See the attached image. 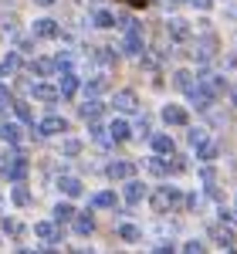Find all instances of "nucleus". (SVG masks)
I'll list each match as a JSON object with an SVG mask.
<instances>
[{
	"mask_svg": "<svg viewBox=\"0 0 237 254\" xmlns=\"http://www.w3.org/2000/svg\"><path fill=\"white\" fill-rule=\"evenodd\" d=\"M179 200H183V193H179L177 187H159L156 193H153V207H156L159 214H166V210L179 207Z\"/></svg>",
	"mask_w": 237,
	"mask_h": 254,
	"instance_id": "nucleus-1",
	"label": "nucleus"
},
{
	"mask_svg": "<svg viewBox=\"0 0 237 254\" xmlns=\"http://www.w3.org/2000/svg\"><path fill=\"white\" fill-rule=\"evenodd\" d=\"M3 176H7V180H14V183H20V180L27 176V159L20 156V153L3 156Z\"/></svg>",
	"mask_w": 237,
	"mask_h": 254,
	"instance_id": "nucleus-2",
	"label": "nucleus"
},
{
	"mask_svg": "<svg viewBox=\"0 0 237 254\" xmlns=\"http://www.w3.org/2000/svg\"><path fill=\"white\" fill-rule=\"evenodd\" d=\"M186 95H190V102H193L197 109H210V102H214V92H210L207 85H193Z\"/></svg>",
	"mask_w": 237,
	"mask_h": 254,
	"instance_id": "nucleus-3",
	"label": "nucleus"
},
{
	"mask_svg": "<svg viewBox=\"0 0 237 254\" xmlns=\"http://www.w3.org/2000/svg\"><path fill=\"white\" fill-rule=\"evenodd\" d=\"M112 105H116L118 112H136L139 109V98H136V92H116V98H112Z\"/></svg>",
	"mask_w": 237,
	"mask_h": 254,
	"instance_id": "nucleus-4",
	"label": "nucleus"
},
{
	"mask_svg": "<svg viewBox=\"0 0 237 254\" xmlns=\"http://www.w3.org/2000/svg\"><path fill=\"white\" fill-rule=\"evenodd\" d=\"M64 129H68V122H64V119L61 116H48L44 119V122H41V136H58V132H64Z\"/></svg>",
	"mask_w": 237,
	"mask_h": 254,
	"instance_id": "nucleus-5",
	"label": "nucleus"
},
{
	"mask_svg": "<svg viewBox=\"0 0 237 254\" xmlns=\"http://www.w3.org/2000/svg\"><path fill=\"white\" fill-rule=\"evenodd\" d=\"M102 112H105V105H102V102H95V98H88V102L81 105V119H85V122H92V126L102 119Z\"/></svg>",
	"mask_w": 237,
	"mask_h": 254,
	"instance_id": "nucleus-6",
	"label": "nucleus"
},
{
	"mask_svg": "<svg viewBox=\"0 0 237 254\" xmlns=\"http://www.w3.org/2000/svg\"><path fill=\"white\" fill-rule=\"evenodd\" d=\"M163 122H166V126H186V109L166 105V109H163Z\"/></svg>",
	"mask_w": 237,
	"mask_h": 254,
	"instance_id": "nucleus-7",
	"label": "nucleus"
},
{
	"mask_svg": "<svg viewBox=\"0 0 237 254\" xmlns=\"http://www.w3.org/2000/svg\"><path fill=\"white\" fill-rule=\"evenodd\" d=\"M132 173H136V166L125 163V159H116V163L109 166V176H112V180H132Z\"/></svg>",
	"mask_w": 237,
	"mask_h": 254,
	"instance_id": "nucleus-8",
	"label": "nucleus"
},
{
	"mask_svg": "<svg viewBox=\"0 0 237 254\" xmlns=\"http://www.w3.org/2000/svg\"><path fill=\"white\" fill-rule=\"evenodd\" d=\"M166 34H170L173 41H186V38H190V27H186V20L173 17L170 24H166Z\"/></svg>",
	"mask_w": 237,
	"mask_h": 254,
	"instance_id": "nucleus-9",
	"label": "nucleus"
},
{
	"mask_svg": "<svg viewBox=\"0 0 237 254\" xmlns=\"http://www.w3.org/2000/svg\"><path fill=\"white\" fill-rule=\"evenodd\" d=\"M58 88H55V85H48V81H38V85H34V98H38V102H58Z\"/></svg>",
	"mask_w": 237,
	"mask_h": 254,
	"instance_id": "nucleus-10",
	"label": "nucleus"
},
{
	"mask_svg": "<svg viewBox=\"0 0 237 254\" xmlns=\"http://www.w3.org/2000/svg\"><path fill=\"white\" fill-rule=\"evenodd\" d=\"M214 51H217V41L210 38V34H207V38H200V48H197V58H200V64H207V61L214 58Z\"/></svg>",
	"mask_w": 237,
	"mask_h": 254,
	"instance_id": "nucleus-11",
	"label": "nucleus"
},
{
	"mask_svg": "<svg viewBox=\"0 0 237 254\" xmlns=\"http://www.w3.org/2000/svg\"><path fill=\"white\" fill-rule=\"evenodd\" d=\"M34 38H58V24L55 20H34Z\"/></svg>",
	"mask_w": 237,
	"mask_h": 254,
	"instance_id": "nucleus-12",
	"label": "nucleus"
},
{
	"mask_svg": "<svg viewBox=\"0 0 237 254\" xmlns=\"http://www.w3.org/2000/svg\"><path fill=\"white\" fill-rule=\"evenodd\" d=\"M58 190L64 196H78L81 193V180H75V176H61V180H58Z\"/></svg>",
	"mask_w": 237,
	"mask_h": 254,
	"instance_id": "nucleus-13",
	"label": "nucleus"
},
{
	"mask_svg": "<svg viewBox=\"0 0 237 254\" xmlns=\"http://www.w3.org/2000/svg\"><path fill=\"white\" fill-rule=\"evenodd\" d=\"M122 51H125V55H142V38H139V31H132V34L122 38Z\"/></svg>",
	"mask_w": 237,
	"mask_h": 254,
	"instance_id": "nucleus-14",
	"label": "nucleus"
},
{
	"mask_svg": "<svg viewBox=\"0 0 237 254\" xmlns=\"http://www.w3.org/2000/svg\"><path fill=\"white\" fill-rule=\"evenodd\" d=\"M142 196H146V187H142L139 180H129V183H125V203H139Z\"/></svg>",
	"mask_w": 237,
	"mask_h": 254,
	"instance_id": "nucleus-15",
	"label": "nucleus"
},
{
	"mask_svg": "<svg viewBox=\"0 0 237 254\" xmlns=\"http://www.w3.org/2000/svg\"><path fill=\"white\" fill-rule=\"evenodd\" d=\"M34 234H38L41 241H58V237H61V231L55 227V224H48V220H41L38 227H34Z\"/></svg>",
	"mask_w": 237,
	"mask_h": 254,
	"instance_id": "nucleus-16",
	"label": "nucleus"
},
{
	"mask_svg": "<svg viewBox=\"0 0 237 254\" xmlns=\"http://www.w3.org/2000/svg\"><path fill=\"white\" fill-rule=\"evenodd\" d=\"M129 132H132V129H129V126H125L122 119H116V122L109 126V139H116V142H122V139H129Z\"/></svg>",
	"mask_w": 237,
	"mask_h": 254,
	"instance_id": "nucleus-17",
	"label": "nucleus"
},
{
	"mask_svg": "<svg viewBox=\"0 0 237 254\" xmlns=\"http://www.w3.org/2000/svg\"><path fill=\"white\" fill-rule=\"evenodd\" d=\"M61 95L68 98V95H75V92H78V78H75V75H71V71H64V75H61V88H58Z\"/></svg>",
	"mask_w": 237,
	"mask_h": 254,
	"instance_id": "nucleus-18",
	"label": "nucleus"
},
{
	"mask_svg": "<svg viewBox=\"0 0 237 254\" xmlns=\"http://www.w3.org/2000/svg\"><path fill=\"white\" fill-rule=\"evenodd\" d=\"M0 139L10 142V146H17V142H20V129H17V126H10V122H3V126H0Z\"/></svg>",
	"mask_w": 237,
	"mask_h": 254,
	"instance_id": "nucleus-19",
	"label": "nucleus"
},
{
	"mask_svg": "<svg viewBox=\"0 0 237 254\" xmlns=\"http://www.w3.org/2000/svg\"><path fill=\"white\" fill-rule=\"evenodd\" d=\"M153 149L159 156H173V139L170 136H153Z\"/></svg>",
	"mask_w": 237,
	"mask_h": 254,
	"instance_id": "nucleus-20",
	"label": "nucleus"
},
{
	"mask_svg": "<svg viewBox=\"0 0 237 254\" xmlns=\"http://www.w3.org/2000/svg\"><path fill=\"white\" fill-rule=\"evenodd\" d=\"M210 237L217 241L220 248H231V244H234V234H231L227 227H210Z\"/></svg>",
	"mask_w": 237,
	"mask_h": 254,
	"instance_id": "nucleus-21",
	"label": "nucleus"
},
{
	"mask_svg": "<svg viewBox=\"0 0 237 254\" xmlns=\"http://www.w3.org/2000/svg\"><path fill=\"white\" fill-rule=\"evenodd\" d=\"M31 68H34L38 75H51V71H58V61H55V58H38Z\"/></svg>",
	"mask_w": 237,
	"mask_h": 254,
	"instance_id": "nucleus-22",
	"label": "nucleus"
},
{
	"mask_svg": "<svg viewBox=\"0 0 237 254\" xmlns=\"http://www.w3.org/2000/svg\"><path fill=\"white\" fill-rule=\"evenodd\" d=\"M75 231H78V234H92V231H95V220H92V214H78V220H75Z\"/></svg>",
	"mask_w": 237,
	"mask_h": 254,
	"instance_id": "nucleus-23",
	"label": "nucleus"
},
{
	"mask_svg": "<svg viewBox=\"0 0 237 254\" xmlns=\"http://www.w3.org/2000/svg\"><path fill=\"white\" fill-rule=\"evenodd\" d=\"M173 85H177L179 92H190V88H193V75H190V71H177V75H173Z\"/></svg>",
	"mask_w": 237,
	"mask_h": 254,
	"instance_id": "nucleus-24",
	"label": "nucleus"
},
{
	"mask_svg": "<svg viewBox=\"0 0 237 254\" xmlns=\"http://www.w3.org/2000/svg\"><path fill=\"white\" fill-rule=\"evenodd\" d=\"M92 20H95V27H112V24H116V14H112V10H95Z\"/></svg>",
	"mask_w": 237,
	"mask_h": 254,
	"instance_id": "nucleus-25",
	"label": "nucleus"
},
{
	"mask_svg": "<svg viewBox=\"0 0 237 254\" xmlns=\"http://www.w3.org/2000/svg\"><path fill=\"white\" fill-rule=\"evenodd\" d=\"M197 156H200V159H207V163H210V159L217 156V142H214V139H207L203 146H197Z\"/></svg>",
	"mask_w": 237,
	"mask_h": 254,
	"instance_id": "nucleus-26",
	"label": "nucleus"
},
{
	"mask_svg": "<svg viewBox=\"0 0 237 254\" xmlns=\"http://www.w3.org/2000/svg\"><path fill=\"white\" fill-rule=\"evenodd\" d=\"M14 116H17L20 122H34V112H31L27 102H14Z\"/></svg>",
	"mask_w": 237,
	"mask_h": 254,
	"instance_id": "nucleus-27",
	"label": "nucleus"
},
{
	"mask_svg": "<svg viewBox=\"0 0 237 254\" xmlns=\"http://www.w3.org/2000/svg\"><path fill=\"white\" fill-rule=\"evenodd\" d=\"M118 237H122V241H139L142 231H139L136 224H122V227H118Z\"/></svg>",
	"mask_w": 237,
	"mask_h": 254,
	"instance_id": "nucleus-28",
	"label": "nucleus"
},
{
	"mask_svg": "<svg viewBox=\"0 0 237 254\" xmlns=\"http://www.w3.org/2000/svg\"><path fill=\"white\" fill-rule=\"evenodd\" d=\"M146 166H149V173H153V176H166V173H170V163H163L159 156H153Z\"/></svg>",
	"mask_w": 237,
	"mask_h": 254,
	"instance_id": "nucleus-29",
	"label": "nucleus"
},
{
	"mask_svg": "<svg viewBox=\"0 0 237 254\" xmlns=\"http://www.w3.org/2000/svg\"><path fill=\"white\" fill-rule=\"evenodd\" d=\"M20 68V58L17 55H7V58L0 61V75H10V71H17Z\"/></svg>",
	"mask_w": 237,
	"mask_h": 254,
	"instance_id": "nucleus-30",
	"label": "nucleus"
},
{
	"mask_svg": "<svg viewBox=\"0 0 237 254\" xmlns=\"http://www.w3.org/2000/svg\"><path fill=\"white\" fill-rule=\"evenodd\" d=\"M92 207H116V193H95V200H92Z\"/></svg>",
	"mask_w": 237,
	"mask_h": 254,
	"instance_id": "nucleus-31",
	"label": "nucleus"
},
{
	"mask_svg": "<svg viewBox=\"0 0 237 254\" xmlns=\"http://www.w3.org/2000/svg\"><path fill=\"white\" fill-rule=\"evenodd\" d=\"M14 203H17V207H27V203H31V193H27V187H14Z\"/></svg>",
	"mask_w": 237,
	"mask_h": 254,
	"instance_id": "nucleus-32",
	"label": "nucleus"
},
{
	"mask_svg": "<svg viewBox=\"0 0 237 254\" xmlns=\"http://www.w3.org/2000/svg\"><path fill=\"white\" fill-rule=\"evenodd\" d=\"M61 149H64V156H78V153H81V142H78V139H64V146H61Z\"/></svg>",
	"mask_w": 237,
	"mask_h": 254,
	"instance_id": "nucleus-33",
	"label": "nucleus"
},
{
	"mask_svg": "<svg viewBox=\"0 0 237 254\" xmlns=\"http://www.w3.org/2000/svg\"><path fill=\"white\" fill-rule=\"evenodd\" d=\"M55 217H58V220H71V217H75L71 203H58V207H55Z\"/></svg>",
	"mask_w": 237,
	"mask_h": 254,
	"instance_id": "nucleus-34",
	"label": "nucleus"
},
{
	"mask_svg": "<svg viewBox=\"0 0 237 254\" xmlns=\"http://www.w3.org/2000/svg\"><path fill=\"white\" fill-rule=\"evenodd\" d=\"M85 92H88V95H99V92H105V78H92L88 85H85Z\"/></svg>",
	"mask_w": 237,
	"mask_h": 254,
	"instance_id": "nucleus-35",
	"label": "nucleus"
},
{
	"mask_svg": "<svg viewBox=\"0 0 237 254\" xmlns=\"http://www.w3.org/2000/svg\"><path fill=\"white\" fill-rule=\"evenodd\" d=\"M203 142H207V132H203V129H190V146L197 149V146H203Z\"/></svg>",
	"mask_w": 237,
	"mask_h": 254,
	"instance_id": "nucleus-36",
	"label": "nucleus"
},
{
	"mask_svg": "<svg viewBox=\"0 0 237 254\" xmlns=\"http://www.w3.org/2000/svg\"><path fill=\"white\" fill-rule=\"evenodd\" d=\"M3 231H7L10 237H20V231H24V227H20L17 220H3Z\"/></svg>",
	"mask_w": 237,
	"mask_h": 254,
	"instance_id": "nucleus-37",
	"label": "nucleus"
},
{
	"mask_svg": "<svg viewBox=\"0 0 237 254\" xmlns=\"http://www.w3.org/2000/svg\"><path fill=\"white\" fill-rule=\"evenodd\" d=\"M92 136H95V142H99V146H109V142H112V139H109V132H102L99 126H92Z\"/></svg>",
	"mask_w": 237,
	"mask_h": 254,
	"instance_id": "nucleus-38",
	"label": "nucleus"
},
{
	"mask_svg": "<svg viewBox=\"0 0 237 254\" xmlns=\"http://www.w3.org/2000/svg\"><path fill=\"white\" fill-rule=\"evenodd\" d=\"M200 176H203V183H207V187H214V176H217V170H214V166H203V170H200Z\"/></svg>",
	"mask_w": 237,
	"mask_h": 254,
	"instance_id": "nucleus-39",
	"label": "nucleus"
},
{
	"mask_svg": "<svg viewBox=\"0 0 237 254\" xmlns=\"http://www.w3.org/2000/svg\"><path fill=\"white\" fill-rule=\"evenodd\" d=\"M183 254H203V244H200V241H190V244L183 248Z\"/></svg>",
	"mask_w": 237,
	"mask_h": 254,
	"instance_id": "nucleus-40",
	"label": "nucleus"
},
{
	"mask_svg": "<svg viewBox=\"0 0 237 254\" xmlns=\"http://www.w3.org/2000/svg\"><path fill=\"white\" fill-rule=\"evenodd\" d=\"M136 132H139V136H149V122H146V119H139V122H136Z\"/></svg>",
	"mask_w": 237,
	"mask_h": 254,
	"instance_id": "nucleus-41",
	"label": "nucleus"
},
{
	"mask_svg": "<svg viewBox=\"0 0 237 254\" xmlns=\"http://www.w3.org/2000/svg\"><path fill=\"white\" fill-rule=\"evenodd\" d=\"M3 105H10V88L0 85V109H3Z\"/></svg>",
	"mask_w": 237,
	"mask_h": 254,
	"instance_id": "nucleus-42",
	"label": "nucleus"
},
{
	"mask_svg": "<svg viewBox=\"0 0 237 254\" xmlns=\"http://www.w3.org/2000/svg\"><path fill=\"white\" fill-rule=\"evenodd\" d=\"M220 217H224V220H231V224H237V210H220Z\"/></svg>",
	"mask_w": 237,
	"mask_h": 254,
	"instance_id": "nucleus-43",
	"label": "nucleus"
},
{
	"mask_svg": "<svg viewBox=\"0 0 237 254\" xmlns=\"http://www.w3.org/2000/svg\"><path fill=\"white\" fill-rule=\"evenodd\" d=\"M193 7H200V10H210V0H190Z\"/></svg>",
	"mask_w": 237,
	"mask_h": 254,
	"instance_id": "nucleus-44",
	"label": "nucleus"
},
{
	"mask_svg": "<svg viewBox=\"0 0 237 254\" xmlns=\"http://www.w3.org/2000/svg\"><path fill=\"white\" fill-rule=\"evenodd\" d=\"M153 254H173V248H166V244H163V248H156Z\"/></svg>",
	"mask_w": 237,
	"mask_h": 254,
	"instance_id": "nucleus-45",
	"label": "nucleus"
},
{
	"mask_svg": "<svg viewBox=\"0 0 237 254\" xmlns=\"http://www.w3.org/2000/svg\"><path fill=\"white\" fill-rule=\"evenodd\" d=\"M122 3H129V7H142V0H122Z\"/></svg>",
	"mask_w": 237,
	"mask_h": 254,
	"instance_id": "nucleus-46",
	"label": "nucleus"
},
{
	"mask_svg": "<svg viewBox=\"0 0 237 254\" xmlns=\"http://www.w3.org/2000/svg\"><path fill=\"white\" fill-rule=\"evenodd\" d=\"M231 68H237V55H231Z\"/></svg>",
	"mask_w": 237,
	"mask_h": 254,
	"instance_id": "nucleus-47",
	"label": "nucleus"
},
{
	"mask_svg": "<svg viewBox=\"0 0 237 254\" xmlns=\"http://www.w3.org/2000/svg\"><path fill=\"white\" fill-rule=\"evenodd\" d=\"M38 3H41V7H48V3H55V0H38Z\"/></svg>",
	"mask_w": 237,
	"mask_h": 254,
	"instance_id": "nucleus-48",
	"label": "nucleus"
},
{
	"mask_svg": "<svg viewBox=\"0 0 237 254\" xmlns=\"http://www.w3.org/2000/svg\"><path fill=\"white\" fill-rule=\"evenodd\" d=\"M17 254H31V251H17Z\"/></svg>",
	"mask_w": 237,
	"mask_h": 254,
	"instance_id": "nucleus-49",
	"label": "nucleus"
}]
</instances>
